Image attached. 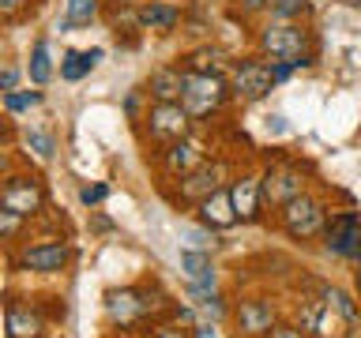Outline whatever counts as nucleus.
I'll return each mask as SVG.
<instances>
[{
	"mask_svg": "<svg viewBox=\"0 0 361 338\" xmlns=\"http://www.w3.org/2000/svg\"><path fill=\"white\" fill-rule=\"evenodd\" d=\"M237 327H241L245 338H264L271 327H275V308H271V301H241V308H237Z\"/></svg>",
	"mask_w": 361,
	"mask_h": 338,
	"instance_id": "aec40b11",
	"label": "nucleus"
},
{
	"mask_svg": "<svg viewBox=\"0 0 361 338\" xmlns=\"http://www.w3.org/2000/svg\"><path fill=\"white\" fill-rule=\"evenodd\" d=\"M361 230V214L354 211H343V214H327V225H324V248L331 256L343 259L346 248H350V237Z\"/></svg>",
	"mask_w": 361,
	"mask_h": 338,
	"instance_id": "a211bd4d",
	"label": "nucleus"
},
{
	"mask_svg": "<svg viewBox=\"0 0 361 338\" xmlns=\"http://www.w3.org/2000/svg\"><path fill=\"white\" fill-rule=\"evenodd\" d=\"M102 308H106V323L113 327V334H135L140 327L154 323L162 312H169V301L151 282H135V286L106 289Z\"/></svg>",
	"mask_w": 361,
	"mask_h": 338,
	"instance_id": "f257e3e1",
	"label": "nucleus"
},
{
	"mask_svg": "<svg viewBox=\"0 0 361 338\" xmlns=\"http://www.w3.org/2000/svg\"><path fill=\"white\" fill-rule=\"evenodd\" d=\"M19 146H23L19 154L34 158L38 165H49L56 158V151H61V139H56V132L45 128V124H30V128L19 132Z\"/></svg>",
	"mask_w": 361,
	"mask_h": 338,
	"instance_id": "f3484780",
	"label": "nucleus"
},
{
	"mask_svg": "<svg viewBox=\"0 0 361 338\" xmlns=\"http://www.w3.org/2000/svg\"><path fill=\"white\" fill-rule=\"evenodd\" d=\"M180 87H185V68L177 61H162L158 68H151L147 75V101H177L180 98Z\"/></svg>",
	"mask_w": 361,
	"mask_h": 338,
	"instance_id": "dca6fc26",
	"label": "nucleus"
},
{
	"mask_svg": "<svg viewBox=\"0 0 361 338\" xmlns=\"http://www.w3.org/2000/svg\"><path fill=\"white\" fill-rule=\"evenodd\" d=\"M45 101L42 94V87H34V90H8V94H0V109L8 113V117H19V113H27V109H38Z\"/></svg>",
	"mask_w": 361,
	"mask_h": 338,
	"instance_id": "a878e982",
	"label": "nucleus"
},
{
	"mask_svg": "<svg viewBox=\"0 0 361 338\" xmlns=\"http://www.w3.org/2000/svg\"><path fill=\"white\" fill-rule=\"evenodd\" d=\"M180 106L192 117V124H211L230 109V79L219 72H185V87H180Z\"/></svg>",
	"mask_w": 361,
	"mask_h": 338,
	"instance_id": "20e7f679",
	"label": "nucleus"
},
{
	"mask_svg": "<svg viewBox=\"0 0 361 338\" xmlns=\"http://www.w3.org/2000/svg\"><path fill=\"white\" fill-rule=\"evenodd\" d=\"M169 315H173V323H180V327L196 323V312H192L188 304H169Z\"/></svg>",
	"mask_w": 361,
	"mask_h": 338,
	"instance_id": "58836bf2",
	"label": "nucleus"
},
{
	"mask_svg": "<svg viewBox=\"0 0 361 338\" xmlns=\"http://www.w3.org/2000/svg\"><path fill=\"white\" fill-rule=\"evenodd\" d=\"M34 11H38V0H0V27L27 23Z\"/></svg>",
	"mask_w": 361,
	"mask_h": 338,
	"instance_id": "c85d7f7f",
	"label": "nucleus"
},
{
	"mask_svg": "<svg viewBox=\"0 0 361 338\" xmlns=\"http://www.w3.org/2000/svg\"><path fill=\"white\" fill-rule=\"evenodd\" d=\"M11 135H16V132H11V117L4 113V117H0V146H8V143H11Z\"/></svg>",
	"mask_w": 361,
	"mask_h": 338,
	"instance_id": "37998d69",
	"label": "nucleus"
},
{
	"mask_svg": "<svg viewBox=\"0 0 361 338\" xmlns=\"http://www.w3.org/2000/svg\"><path fill=\"white\" fill-rule=\"evenodd\" d=\"M135 132H140V139L147 146H166L180 139V135L196 132V124H192V117L185 113V106L180 101H147L143 117L135 120Z\"/></svg>",
	"mask_w": 361,
	"mask_h": 338,
	"instance_id": "423d86ee",
	"label": "nucleus"
},
{
	"mask_svg": "<svg viewBox=\"0 0 361 338\" xmlns=\"http://www.w3.org/2000/svg\"><path fill=\"white\" fill-rule=\"evenodd\" d=\"M0 203H4L8 211L23 214L27 222H38L45 211H49V192H45V180L38 173H30V169H16V173H8L0 180Z\"/></svg>",
	"mask_w": 361,
	"mask_h": 338,
	"instance_id": "6e6552de",
	"label": "nucleus"
},
{
	"mask_svg": "<svg viewBox=\"0 0 361 338\" xmlns=\"http://www.w3.org/2000/svg\"><path fill=\"white\" fill-rule=\"evenodd\" d=\"M226 79H230L233 101H241V106H256V101H264L271 90H275L271 61H264L259 53H248V56H241V61H233Z\"/></svg>",
	"mask_w": 361,
	"mask_h": 338,
	"instance_id": "1a4fd4ad",
	"label": "nucleus"
},
{
	"mask_svg": "<svg viewBox=\"0 0 361 338\" xmlns=\"http://www.w3.org/2000/svg\"><path fill=\"white\" fill-rule=\"evenodd\" d=\"M192 338H219V334H214V323H196L192 327Z\"/></svg>",
	"mask_w": 361,
	"mask_h": 338,
	"instance_id": "c03bdc74",
	"label": "nucleus"
},
{
	"mask_svg": "<svg viewBox=\"0 0 361 338\" xmlns=\"http://www.w3.org/2000/svg\"><path fill=\"white\" fill-rule=\"evenodd\" d=\"M53 315L45 312L42 297H19L8 293L4 297V338H45Z\"/></svg>",
	"mask_w": 361,
	"mask_h": 338,
	"instance_id": "9d476101",
	"label": "nucleus"
},
{
	"mask_svg": "<svg viewBox=\"0 0 361 338\" xmlns=\"http://www.w3.org/2000/svg\"><path fill=\"white\" fill-rule=\"evenodd\" d=\"M180 275H185L188 286L219 289V270L211 263V252H188V248H180Z\"/></svg>",
	"mask_w": 361,
	"mask_h": 338,
	"instance_id": "412c9836",
	"label": "nucleus"
},
{
	"mask_svg": "<svg viewBox=\"0 0 361 338\" xmlns=\"http://www.w3.org/2000/svg\"><path fill=\"white\" fill-rule=\"evenodd\" d=\"M309 15H312L309 0H271L267 4V19L275 23H305Z\"/></svg>",
	"mask_w": 361,
	"mask_h": 338,
	"instance_id": "bb28decb",
	"label": "nucleus"
},
{
	"mask_svg": "<svg viewBox=\"0 0 361 338\" xmlns=\"http://www.w3.org/2000/svg\"><path fill=\"white\" fill-rule=\"evenodd\" d=\"M19 79H23V68H19V64H0V94L16 90Z\"/></svg>",
	"mask_w": 361,
	"mask_h": 338,
	"instance_id": "c9c22d12",
	"label": "nucleus"
},
{
	"mask_svg": "<svg viewBox=\"0 0 361 338\" xmlns=\"http://www.w3.org/2000/svg\"><path fill=\"white\" fill-rule=\"evenodd\" d=\"M293 72H298V68H293L290 61H271V75H275V87H279V83H286V79H293Z\"/></svg>",
	"mask_w": 361,
	"mask_h": 338,
	"instance_id": "ea45409f",
	"label": "nucleus"
},
{
	"mask_svg": "<svg viewBox=\"0 0 361 338\" xmlns=\"http://www.w3.org/2000/svg\"><path fill=\"white\" fill-rule=\"evenodd\" d=\"M23 75L30 79V87H45V83L56 75V64H53V53H49V38H34Z\"/></svg>",
	"mask_w": 361,
	"mask_h": 338,
	"instance_id": "b1692460",
	"label": "nucleus"
},
{
	"mask_svg": "<svg viewBox=\"0 0 361 338\" xmlns=\"http://www.w3.org/2000/svg\"><path fill=\"white\" fill-rule=\"evenodd\" d=\"M106 15V4L102 0H64V15L56 19V30L68 34L75 27H90V23H98Z\"/></svg>",
	"mask_w": 361,
	"mask_h": 338,
	"instance_id": "5701e85b",
	"label": "nucleus"
},
{
	"mask_svg": "<svg viewBox=\"0 0 361 338\" xmlns=\"http://www.w3.org/2000/svg\"><path fill=\"white\" fill-rule=\"evenodd\" d=\"M102 56H106L102 45H94V49H64L61 64H56V75H61L64 83H79V79H87L102 64Z\"/></svg>",
	"mask_w": 361,
	"mask_h": 338,
	"instance_id": "6ab92c4d",
	"label": "nucleus"
},
{
	"mask_svg": "<svg viewBox=\"0 0 361 338\" xmlns=\"http://www.w3.org/2000/svg\"><path fill=\"white\" fill-rule=\"evenodd\" d=\"M19 162H23V158H19V151H16V146H0V180H4L8 173H16V169H19Z\"/></svg>",
	"mask_w": 361,
	"mask_h": 338,
	"instance_id": "4c0bfd02",
	"label": "nucleus"
},
{
	"mask_svg": "<svg viewBox=\"0 0 361 338\" xmlns=\"http://www.w3.org/2000/svg\"><path fill=\"white\" fill-rule=\"evenodd\" d=\"M143 109H147V90L143 87H132L128 94H124V117L132 120V128H135V120L143 117Z\"/></svg>",
	"mask_w": 361,
	"mask_h": 338,
	"instance_id": "473e14b6",
	"label": "nucleus"
},
{
	"mask_svg": "<svg viewBox=\"0 0 361 338\" xmlns=\"http://www.w3.org/2000/svg\"><path fill=\"white\" fill-rule=\"evenodd\" d=\"M256 42V53L264 61H290L293 68H312L316 64V53H312V30L305 23H275L267 19L264 27L252 34Z\"/></svg>",
	"mask_w": 361,
	"mask_h": 338,
	"instance_id": "f03ea898",
	"label": "nucleus"
},
{
	"mask_svg": "<svg viewBox=\"0 0 361 338\" xmlns=\"http://www.w3.org/2000/svg\"><path fill=\"white\" fill-rule=\"evenodd\" d=\"M27 230H30V222L0 203V248H8V252H11V248H16L23 237H27Z\"/></svg>",
	"mask_w": 361,
	"mask_h": 338,
	"instance_id": "393cba45",
	"label": "nucleus"
},
{
	"mask_svg": "<svg viewBox=\"0 0 361 338\" xmlns=\"http://www.w3.org/2000/svg\"><path fill=\"white\" fill-rule=\"evenodd\" d=\"M343 259H350V263H357V267H361V230L350 237V248H346V256H343Z\"/></svg>",
	"mask_w": 361,
	"mask_h": 338,
	"instance_id": "79ce46f5",
	"label": "nucleus"
},
{
	"mask_svg": "<svg viewBox=\"0 0 361 338\" xmlns=\"http://www.w3.org/2000/svg\"><path fill=\"white\" fill-rule=\"evenodd\" d=\"M102 4H106V11H109V8H135L140 0H102Z\"/></svg>",
	"mask_w": 361,
	"mask_h": 338,
	"instance_id": "a18cd8bd",
	"label": "nucleus"
},
{
	"mask_svg": "<svg viewBox=\"0 0 361 338\" xmlns=\"http://www.w3.org/2000/svg\"><path fill=\"white\" fill-rule=\"evenodd\" d=\"M177 64L185 68V72H219V75L230 72V56H226L219 45H196V49H188L185 56H177Z\"/></svg>",
	"mask_w": 361,
	"mask_h": 338,
	"instance_id": "4be33fe9",
	"label": "nucleus"
},
{
	"mask_svg": "<svg viewBox=\"0 0 361 338\" xmlns=\"http://www.w3.org/2000/svg\"><path fill=\"white\" fill-rule=\"evenodd\" d=\"M230 199H233V211H237V222L241 225H256L264 218V188H259V173L245 169V173H233L230 184Z\"/></svg>",
	"mask_w": 361,
	"mask_h": 338,
	"instance_id": "4468645a",
	"label": "nucleus"
},
{
	"mask_svg": "<svg viewBox=\"0 0 361 338\" xmlns=\"http://www.w3.org/2000/svg\"><path fill=\"white\" fill-rule=\"evenodd\" d=\"M230 180H233L230 158H207V162H200L192 173L177 177V180H162V196L173 203V207H196L200 199H207L211 192L226 188Z\"/></svg>",
	"mask_w": 361,
	"mask_h": 338,
	"instance_id": "39448f33",
	"label": "nucleus"
},
{
	"mask_svg": "<svg viewBox=\"0 0 361 338\" xmlns=\"http://www.w3.org/2000/svg\"><path fill=\"white\" fill-rule=\"evenodd\" d=\"M267 4H271V0H233V8H237V15H245V19H256V15H267Z\"/></svg>",
	"mask_w": 361,
	"mask_h": 338,
	"instance_id": "e433bc0d",
	"label": "nucleus"
},
{
	"mask_svg": "<svg viewBox=\"0 0 361 338\" xmlns=\"http://www.w3.org/2000/svg\"><path fill=\"white\" fill-rule=\"evenodd\" d=\"M320 297H324L327 304H331V308H335L338 315H343V320H346L350 327H354V323L361 320V308H357V304H354V297H350L346 289H335V286H327V289L320 293Z\"/></svg>",
	"mask_w": 361,
	"mask_h": 338,
	"instance_id": "cd10ccee",
	"label": "nucleus"
},
{
	"mask_svg": "<svg viewBox=\"0 0 361 338\" xmlns=\"http://www.w3.org/2000/svg\"><path fill=\"white\" fill-rule=\"evenodd\" d=\"M320 312H324V297H316V301H305L301 308H298V331L305 338H312L316 334V323H320Z\"/></svg>",
	"mask_w": 361,
	"mask_h": 338,
	"instance_id": "7c9ffc66",
	"label": "nucleus"
},
{
	"mask_svg": "<svg viewBox=\"0 0 361 338\" xmlns=\"http://www.w3.org/2000/svg\"><path fill=\"white\" fill-rule=\"evenodd\" d=\"M188 297L196 308H203L211 315V320H222L226 315V301H222V293L219 289H200V286H188Z\"/></svg>",
	"mask_w": 361,
	"mask_h": 338,
	"instance_id": "c756f323",
	"label": "nucleus"
},
{
	"mask_svg": "<svg viewBox=\"0 0 361 338\" xmlns=\"http://www.w3.org/2000/svg\"><path fill=\"white\" fill-rule=\"evenodd\" d=\"M207 158H211V146L203 143L196 132H188V135H180V139H173V143L158 146L154 151V169H158L162 180H177V177L192 173L200 162H207Z\"/></svg>",
	"mask_w": 361,
	"mask_h": 338,
	"instance_id": "9b49d317",
	"label": "nucleus"
},
{
	"mask_svg": "<svg viewBox=\"0 0 361 338\" xmlns=\"http://www.w3.org/2000/svg\"><path fill=\"white\" fill-rule=\"evenodd\" d=\"M72 244L64 237H34V241H19L8 252V270L11 275H38V278H53L64 275L72 267Z\"/></svg>",
	"mask_w": 361,
	"mask_h": 338,
	"instance_id": "7ed1b4c3",
	"label": "nucleus"
},
{
	"mask_svg": "<svg viewBox=\"0 0 361 338\" xmlns=\"http://www.w3.org/2000/svg\"><path fill=\"white\" fill-rule=\"evenodd\" d=\"M264 338H305V334L298 331V327H286V323H275V327H271V331H267Z\"/></svg>",
	"mask_w": 361,
	"mask_h": 338,
	"instance_id": "a19ab883",
	"label": "nucleus"
},
{
	"mask_svg": "<svg viewBox=\"0 0 361 338\" xmlns=\"http://www.w3.org/2000/svg\"><path fill=\"white\" fill-rule=\"evenodd\" d=\"M327 214L331 211H327V203L320 196L301 192V196H293L290 203H282V207L275 211V222L290 241H316V237H324Z\"/></svg>",
	"mask_w": 361,
	"mask_h": 338,
	"instance_id": "0eeeda50",
	"label": "nucleus"
},
{
	"mask_svg": "<svg viewBox=\"0 0 361 338\" xmlns=\"http://www.w3.org/2000/svg\"><path fill=\"white\" fill-rule=\"evenodd\" d=\"M196 222L203 225V230H214V233L233 230V225H237V211H233L230 188H219V192H211L207 199H200L196 203Z\"/></svg>",
	"mask_w": 361,
	"mask_h": 338,
	"instance_id": "2eb2a0df",
	"label": "nucleus"
},
{
	"mask_svg": "<svg viewBox=\"0 0 361 338\" xmlns=\"http://www.w3.org/2000/svg\"><path fill=\"white\" fill-rule=\"evenodd\" d=\"M180 241H185L188 252H214V248H219V237H214V230H203V225H200V230H188Z\"/></svg>",
	"mask_w": 361,
	"mask_h": 338,
	"instance_id": "2f4dec72",
	"label": "nucleus"
},
{
	"mask_svg": "<svg viewBox=\"0 0 361 338\" xmlns=\"http://www.w3.org/2000/svg\"><path fill=\"white\" fill-rule=\"evenodd\" d=\"M259 188H264V211H279L282 203H290L293 196L305 192V173H301V165L275 162L259 173Z\"/></svg>",
	"mask_w": 361,
	"mask_h": 338,
	"instance_id": "f8f14e48",
	"label": "nucleus"
},
{
	"mask_svg": "<svg viewBox=\"0 0 361 338\" xmlns=\"http://www.w3.org/2000/svg\"><path fill=\"white\" fill-rule=\"evenodd\" d=\"M135 23H140V34L169 38V34L185 27V8L173 4V0H140L135 4Z\"/></svg>",
	"mask_w": 361,
	"mask_h": 338,
	"instance_id": "ddd939ff",
	"label": "nucleus"
},
{
	"mask_svg": "<svg viewBox=\"0 0 361 338\" xmlns=\"http://www.w3.org/2000/svg\"><path fill=\"white\" fill-rule=\"evenodd\" d=\"M147 338H192V327H180V323H154Z\"/></svg>",
	"mask_w": 361,
	"mask_h": 338,
	"instance_id": "f704fd0d",
	"label": "nucleus"
},
{
	"mask_svg": "<svg viewBox=\"0 0 361 338\" xmlns=\"http://www.w3.org/2000/svg\"><path fill=\"white\" fill-rule=\"evenodd\" d=\"M230 4H233V0H230Z\"/></svg>",
	"mask_w": 361,
	"mask_h": 338,
	"instance_id": "49530a36",
	"label": "nucleus"
},
{
	"mask_svg": "<svg viewBox=\"0 0 361 338\" xmlns=\"http://www.w3.org/2000/svg\"><path fill=\"white\" fill-rule=\"evenodd\" d=\"M106 199H109V184H106V180H94V184L79 188V203H83L87 211H94L98 203H106Z\"/></svg>",
	"mask_w": 361,
	"mask_h": 338,
	"instance_id": "72a5a7b5",
	"label": "nucleus"
}]
</instances>
